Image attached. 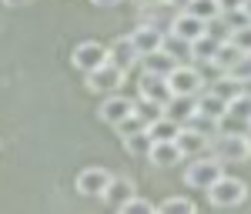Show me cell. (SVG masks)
<instances>
[{
    "label": "cell",
    "instance_id": "4",
    "mask_svg": "<svg viewBox=\"0 0 251 214\" xmlns=\"http://www.w3.org/2000/svg\"><path fill=\"white\" fill-rule=\"evenodd\" d=\"M221 174H225V164H218V161L208 154V157H194V164H188L184 181H188L191 188H198V191H208Z\"/></svg>",
    "mask_w": 251,
    "mask_h": 214
},
{
    "label": "cell",
    "instance_id": "15",
    "mask_svg": "<svg viewBox=\"0 0 251 214\" xmlns=\"http://www.w3.org/2000/svg\"><path fill=\"white\" fill-rule=\"evenodd\" d=\"M148 161L157 167H171V164H181V151H177L174 141H154L151 151H148Z\"/></svg>",
    "mask_w": 251,
    "mask_h": 214
},
{
    "label": "cell",
    "instance_id": "32",
    "mask_svg": "<svg viewBox=\"0 0 251 214\" xmlns=\"http://www.w3.org/2000/svg\"><path fill=\"white\" fill-rule=\"evenodd\" d=\"M211 91H214V94H218V97L231 100L234 94H238V84H234L231 77H221V80H218V84H214V87H211Z\"/></svg>",
    "mask_w": 251,
    "mask_h": 214
},
{
    "label": "cell",
    "instance_id": "33",
    "mask_svg": "<svg viewBox=\"0 0 251 214\" xmlns=\"http://www.w3.org/2000/svg\"><path fill=\"white\" fill-rule=\"evenodd\" d=\"M241 3H245V0H218L221 14H228V10H241Z\"/></svg>",
    "mask_w": 251,
    "mask_h": 214
},
{
    "label": "cell",
    "instance_id": "3",
    "mask_svg": "<svg viewBox=\"0 0 251 214\" xmlns=\"http://www.w3.org/2000/svg\"><path fill=\"white\" fill-rule=\"evenodd\" d=\"M208 197H211L214 208H234V204H241V201L248 197V184L238 181V177L221 174L211 188H208Z\"/></svg>",
    "mask_w": 251,
    "mask_h": 214
},
{
    "label": "cell",
    "instance_id": "11",
    "mask_svg": "<svg viewBox=\"0 0 251 214\" xmlns=\"http://www.w3.org/2000/svg\"><path fill=\"white\" fill-rule=\"evenodd\" d=\"M137 87H141V100H151V104H157V107H164V104H168V97H171L168 80L157 77V74H141Z\"/></svg>",
    "mask_w": 251,
    "mask_h": 214
},
{
    "label": "cell",
    "instance_id": "26",
    "mask_svg": "<svg viewBox=\"0 0 251 214\" xmlns=\"http://www.w3.org/2000/svg\"><path fill=\"white\" fill-rule=\"evenodd\" d=\"M198 208H194L191 197H168L161 208H154V214H194Z\"/></svg>",
    "mask_w": 251,
    "mask_h": 214
},
{
    "label": "cell",
    "instance_id": "14",
    "mask_svg": "<svg viewBox=\"0 0 251 214\" xmlns=\"http://www.w3.org/2000/svg\"><path fill=\"white\" fill-rule=\"evenodd\" d=\"M225 107H228V100L218 97V94H214V91H208V87L194 97V111H198V114H204V117H211L214 124H218V117L225 114Z\"/></svg>",
    "mask_w": 251,
    "mask_h": 214
},
{
    "label": "cell",
    "instance_id": "18",
    "mask_svg": "<svg viewBox=\"0 0 251 214\" xmlns=\"http://www.w3.org/2000/svg\"><path fill=\"white\" fill-rule=\"evenodd\" d=\"M161 114L168 117V120H174V124H181V127H184V124H188V117L194 114V97H168V104H164V107H161Z\"/></svg>",
    "mask_w": 251,
    "mask_h": 214
},
{
    "label": "cell",
    "instance_id": "5",
    "mask_svg": "<svg viewBox=\"0 0 251 214\" xmlns=\"http://www.w3.org/2000/svg\"><path fill=\"white\" fill-rule=\"evenodd\" d=\"M71 60H74V67H77L80 74H91V71H97V67H100V64H107V44L84 40V44H77V47H74Z\"/></svg>",
    "mask_w": 251,
    "mask_h": 214
},
{
    "label": "cell",
    "instance_id": "34",
    "mask_svg": "<svg viewBox=\"0 0 251 214\" xmlns=\"http://www.w3.org/2000/svg\"><path fill=\"white\" fill-rule=\"evenodd\" d=\"M164 3H168V7H171V10H184V7H188V3H191V0H164Z\"/></svg>",
    "mask_w": 251,
    "mask_h": 214
},
{
    "label": "cell",
    "instance_id": "17",
    "mask_svg": "<svg viewBox=\"0 0 251 214\" xmlns=\"http://www.w3.org/2000/svg\"><path fill=\"white\" fill-rule=\"evenodd\" d=\"M100 197H104V201H107L111 208H121L124 201H131V197H134V184H131L127 177H111Z\"/></svg>",
    "mask_w": 251,
    "mask_h": 214
},
{
    "label": "cell",
    "instance_id": "35",
    "mask_svg": "<svg viewBox=\"0 0 251 214\" xmlns=\"http://www.w3.org/2000/svg\"><path fill=\"white\" fill-rule=\"evenodd\" d=\"M91 3H97V7H117V3H124V0H91Z\"/></svg>",
    "mask_w": 251,
    "mask_h": 214
},
{
    "label": "cell",
    "instance_id": "29",
    "mask_svg": "<svg viewBox=\"0 0 251 214\" xmlns=\"http://www.w3.org/2000/svg\"><path fill=\"white\" fill-rule=\"evenodd\" d=\"M184 127H191V131H198V134H204V137H211V134H218V124H214L211 117L198 114V111H194V114L188 117V124H184Z\"/></svg>",
    "mask_w": 251,
    "mask_h": 214
},
{
    "label": "cell",
    "instance_id": "21",
    "mask_svg": "<svg viewBox=\"0 0 251 214\" xmlns=\"http://www.w3.org/2000/svg\"><path fill=\"white\" fill-rule=\"evenodd\" d=\"M177 131H181V124L168 120L164 114L148 124V137H151V141H174V137H177Z\"/></svg>",
    "mask_w": 251,
    "mask_h": 214
},
{
    "label": "cell",
    "instance_id": "37",
    "mask_svg": "<svg viewBox=\"0 0 251 214\" xmlns=\"http://www.w3.org/2000/svg\"><path fill=\"white\" fill-rule=\"evenodd\" d=\"M134 3H141V7H151V3H164V0H134Z\"/></svg>",
    "mask_w": 251,
    "mask_h": 214
},
{
    "label": "cell",
    "instance_id": "27",
    "mask_svg": "<svg viewBox=\"0 0 251 214\" xmlns=\"http://www.w3.org/2000/svg\"><path fill=\"white\" fill-rule=\"evenodd\" d=\"M214 50H218V40H211L208 34H204V37H198V40L191 44V57H198L201 64H211Z\"/></svg>",
    "mask_w": 251,
    "mask_h": 214
},
{
    "label": "cell",
    "instance_id": "2",
    "mask_svg": "<svg viewBox=\"0 0 251 214\" xmlns=\"http://www.w3.org/2000/svg\"><path fill=\"white\" fill-rule=\"evenodd\" d=\"M164 80H168L174 97H198L204 91V77H201V71L191 67V64H177Z\"/></svg>",
    "mask_w": 251,
    "mask_h": 214
},
{
    "label": "cell",
    "instance_id": "38",
    "mask_svg": "<svg viewBox=\"0 0 251 214\" xmlns=\"http://www.w3.org/2000/svg\"><path fill=\"white\" fill-rule=\"evenodd\" d=\"M241 10H245V14H248V20H251V0H245V3H241Z\"/></svg>",
    "mask_w": 251,
    "mask_h": 214
},
{
    "label": "cell",
    "instance_id": "6",
    "mask_svg": "<svg viewBox=\"0 0 251 214\" xmlns=\"http://www.w3.org/2000/svg\"><path fill=\"white\" fill-rule=\"evenodd\" d=\"M127 40H131V47H134L137 57H144V54H154V50H161V44H164V30L148 27V24H137L134 30L127 34Z\"/></svg>",
    "mask_w": 251,
    "mask_h": 214
},
{
    "label": "cell",
    "instance_id": "24",
    "mask_svg": "<svg viewBox=\"0 0 251 214\" xmlns=\"http://www.w3.org/2000/svg\"><path fill=\"white\" fill-rule=\"evenodd\" d=\"M124 141V147L131 151V154H137V157H148V151H151V137H148V127L144 131H137V134H127V137H121Z\"/></svg>",
    "mask_w": 251,
    "mask_h": 214
},
{
    "label": "cell",
    "instance_id": "10",
    "mask_svg": "<svg viewBox=\"0 0 251 214\" xmlns=\"http://www.w3.org/2000/svg\"><path fill=\"white\" fill-rule=\"evenodd\" d=\"M111 177H114V174L104 171V167H87V171H80V174H77V191L84 197H100Z\"/></svg>",
    "mask_w": 251,
    "mask_h": 214
},
{
    "label": "cell",
    "instance_id": "9",
    "mask_svg": "<svg viewBox=\"0 0 251 214\" xmlns=\"http://www.w3.org/2000/svg\"><path fill=\"white\" fill-rule=\"evenodd\" d=\"M124 77H127V74H121L117 67L100 64L97 71H91V74H87V87H91V91H104V94H114L117 87L124 84Z\"/></svg>",
    "mask_w": 251,
    "mask_h": 214
},
{
    "label": "cell",
    "instance_id": "16",
    "mask_svg": "<svg viewBox=\"0 0 251 214\" xmlns=\"http://www.w3.org/2000/svg\"><path fill=\"white\" fill-rule=\"evenodd\" d=\"M177 10H171L168 3H151V7H141V24H148V27H157V30H164L168 34V27H171V17Z\"/></svg>",
    "mask_w": 251,
    "mask_h": 214
},
{
    "label": "cell",
    "instance_id": "23",
    "mask_svg": "<svg viewBox=\"0 0 251 214\" xmlns=\"http://www.w3.org/2000/svg\"><path fill=\"white\" fill-rule=\"evenodd\" d=\"M184 10H188L191 17L204 20V24H208V20H214L218 14H221V7H218V0H191V3H188Z\"/></svg>",
    "mask_w": 251,
    "mask_h": 214
},
{
    "label": "cell",
    "instance_id": "1",
    "mask_svg": "<svg viewBox=\"0 0 251 214\" xmlns=\"http://www.w3.org/2000/svg\"><path fill=\"white\" fill-rule=\"evenodd\" d=\"M208 154L218 164H241L251 157V137L248 134H211Z\"/></svg>",
    "mask_w": 251,
    "mask_h": 214
},
{
    "label": "cell",
    "instance_id": "13",
    "mask_svg": "<svg viewBox=\"0 0 251 214\" xmlns=\"http://www.w3.org/2000/svg\"><path fill=\"white\" fill-rule=\"evenodd\" d=\"M208 141H211V137L198 134V131H191V127H181L177 137H174V144H177L181 157H201L204 151H208Z\"/></svg>",
    "mask_w": 251,
    "mask_h": 214
},
{
    "label": "cell",
    "instance_id": "28",
    "mask_svg": "<svg viewBox=\"0 0 251 214\" xmlns=\"http://www.w3.org/2000/svg\"><path fill=\"white\" fill-rule=\"evenodd\" d=\"M204 34H208L211 40H218V44H225V40L231 37V27H228V24H225V17L218 14L214 20H208V24H204Z\"/></svg>",
    "mask_w": 251,
    "mask_h": 214
},
{
    "label": "cell",
    "instance_id": "8",
    "mask_svg": "<svg viewBox=\"0 0 251 214\" xmlns=\"http://www.w3.org/2000/svg\"><path fill=\"white\" fill-rule=\"evenodd\" d=\"M168 34H174V37H181V40H188V44H194L198 37H204V20L191 17L188 10H177V14L171 17Z\"/></svg>",
    "mask_w": 251,
    "mask_h": 214
},
{
    "label": "cell",
    "instance_id": "30",
    "mask_svg": "<svg viewBox=\"0 0 251 214\" xmlns=\"http://www.w3.org/2000/svg\"><path fill=\"white\" fill-rule=\"evenodd\" d=\"M114 211L117 214H154V204L151 201H141V197H131V201H124Z\"/></svg>",
    "mask_w": 251,
    "mask_h": 214
},
{
    "label": "cell",
    "instance_id": "36",
    "mask_svg": "<svg viewBox=\"0 0 251 214\" xmlns=\"http://www.w3.org/2000/svg\"><path fill=\"white\" fill-rule=\"evenodd\" d=\"M7 7H24V3H34V0H3Z\"/></svg>",
    "mask_w": 251,
    "mask_h": 214
},
{
    "label": "cell",
    "instance_id": "31",
    "mask_svg": "<svg viewBox=\"0 0 251 214\" xmlns=\"http://www.w3.org/2000/svg\"><path fill=\"white\" fill-rule=\"evenodd\" d=\"M241 50V54H251V24H245V27H238V30H231V37H228Z\"/></svg>",
    "mask_w": 251,
    "mask_h": 214
},
{
    "label": "cell",
    "instance_id": "22",
    "mask_svg": "<svg viewBox=\"0 0 251 214\" xmlns=\"http://www.w3.org/2000/svg\"><path fill=\"white\" fill-rule=\"evenodd\" d=\"M241 57V50L234 47L231 40H225V44H218V50H214V57H211V67H218V71H228L234 60Z\"/></svg>",
    "mask_w": 251,
    "mask_h": 214
},
{
    "label": "cell",
    "instance_id": "19",
    "mask_svg": "<svg viewBox=\"0 0 251 214\" xmlns=\"http://www.w3.org/2000/svg\"><path fill=\"white\" fill-rule=\"evenodd\" d=\"M137 60L144 64V74H157V77H168V74H171L174 67H177V64H174V60L168 57V54H164V50L144 54V57H137Z\"/></svg>",
    "mask_w": 251,
    "mask_h": 214
},
{
    "label": "cell",
    "instance_id": "7",
    "mask_svg": "<svg viewBox=\"0 0 251 214\" xmlns=\"http://www.w3.org/2000/svg\"><path fill=\"white\" fill-rule=\"evenodd\" d=\"M97 114H100V120H104V124L117 127V124H121L124 117H131V114H134V100H131V97H124V94H117V91H114L111 97L100 104V111H97Z\"/></svg>",
    "mask_w": 251,
    "mask_h": 214
},
{
    "label": "cell",
    "instance_id": "25",
    "mask_svg": "<svg viewBox=\"0 0 251 214\" xmlns=\"http://www.w3.org/2000/svg\"><path fill=\"white\" fill-rule=\"evenodd\" d=\"M225 77H231L234 84H251V54H241V57L225 71Z\"/></svg>",
    "mask_w": 251,
    "mask_h": 214
},
{
    "label": "cell",
    "instance_id": "12",
    "mask_svg": "<svg viewBox=\"0 0 251 214\" xmlns=\"http://www.w3.org/2000/svg\"><path fill=\"white\" fill-rule=\"evenodd\" d=\"M107 64L117 67L121 74H127V71L137 64V54H134V47H131V40H127V37H117L114 44L107 47Z\"/></svg>",
    "mask_w": 251,
    "mask_h": 214
},
{
    "label": "cell",
    "instance_id": "20",
    "mask_svg": "<svg viewBox=\"0 0 251 214\" xmlns=\"http://www.w3.org/2000/svg\"><path fill=\"white\" fill-rule=\"evenodd\" d=\"M161 50L174 60V64H184V60L191 57V44L181 37H174V34H164V44H161Z\"/></svg>",
    "mask_w": 251,
    "mask_h": 214
}]
</instances>
